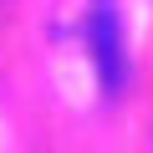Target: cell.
I'll return each mask as SVG.
<instances>
[{"label": "cell", "instance_id": "cell-1", "mask_svg": "<svg viewBox=\"0 0 153 153\" xmlns=\"http://www.w3.org/2000/svg\"><path fill=\"white\" fill-rule=\"evenodd\" d=\"M92 61H97V71H102V87L117 92V87H123V41H117L112 0H97V5H92Z\"/></svg>", "mask_w": 153, "mask_h": 153}]
</instances>
